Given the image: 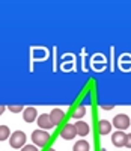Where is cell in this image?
Masks as SVG:
<instances>
[{"instance_id":"cell-9","label":"cell","mask_w":131,"mask_h":151,"mask_svg":"<svg viewBox=\"0 0 131 151\" xmlns=\"http://www.w3.org/2000/svg\"><path fill=\"white\" fill-rule=\"evenodd\" d=\"M36 116H38V112L35 107H26L23 110V119L26 122H33L36 119Z\"/></svg>"},{"instance_id":"cell-5","label":"cell","mask_w":131,"mask_h":151,"mask_svg":"<svg viewBox=\"0 0 131 151\" xmlns=\"http://www.w3.org/2000/svg\"><path fill=\"white\" fill-rule=\"evenodd\" d=\"M112 142H113V145L117 147V148L125 147V144H127V133H124V132H121V130L115 132V133L112 134Z\"/></svg>"},{"instance_id":"cell-2","label":"cell","mask_w":131,"mask_h":151,"mask_svg":"<svg viewBox=\"0 0 131 151\" xmlns=\"http://www.w3.org/2000/svg\"><path fill=\"white\" fill-rule=\"evenodd\" d=\"M9 144H11V147L14 148V150L23 148V147L26 145V134H24L21 130H17V132H14V133H11V136H9Z\"/></svg>"},{"instance_id":"cell-14","label":"cell","mask_w":131,"mask_h":151,"mask_svg":"<svg viewBox=\"0 0 131 151\" xmlns=\"http://www.w3.org/2000/svg\"><path fill=\"white\" fill-rule=\"evenodd\" d=\"M8 109H9L12 113H18V112L24 110V107H23L21 104H17V106H14V104H12V106H8Z\"/></svg>"},{"instance_id":"cell-13","label":"cell","mask_w":131,"mask_h":151,"mask_svg":"<svg viewBox=\"0 0 131 151\" xmlns=\"http://www.w3.org/2000/svg\"><path fill=\"white\" fill-rule=\"evenodd\" d=\"M9 136H11V130L8 125H0V142L9 139Z\"/></svg>"},{"instance_id":"cell-18","label":"cell","mask_w":131,"mask_h":151,"mask_svg":"<svg viewBox=\"0 0 131 151\" xmlns=\"http://www.w3.org/2000/svg\"><path fill=\"white\" fill-rule=\"evenodd\" d=\"M5 109H6V107H5L3 104H0V115H2V113L5 112Z\"/></svg>"},{"instance_id":"cell-4","label":"cell","mask_w":131,"mask_h":151,"mask_svg":"<svg viewBox=\"0 0 131 151\" xmlns=\"http://www.w3.org/2000/svg\"><path fill=\"white\" fill-rule=\"evenodd\" d=\"M38 125L41 127V130H45V132L54 127V124H53V121H51L48 113H42V115L38 116Z\"/></svg>"},{"instance_id":"cell-3","label":"cell","mask_w":131,"mask_h":151,"mask_svg":"<svg viewBox=\"0 0 131 151\" xmlns=\"http://www.w3.org/2000/svg\"><path fill=\"white\" fill-rule=\"evenodd\" d=\"M112 122H113L112 125H115V127L117 130H121V132L127 130L130 125H131V119L128 118V115H125V113H119V115H116Z\"/></svg>"},{"instance_id":"cell-10","label":"cell","mask_w":131,"mask_h":151,"mask_svg":"<svg viewBox=\"0 0 131 151\" xmlns=\"http://www.w3.org/2000/svg\"><path fill=\"white\" fill-rule=\"evenodd\" d=\"M112 127H113V125H112L107 119H101V121L98 122V132H100V134H102V136L110 134Z\"/></svg>"},{"instance_id":"cell-1","label":"cell","mask_w":131,"mask_h":151,"mask_svg":"<svg viewBox=\"0 0 131 151\" xmlns=\"http://www.w3.org/2000/svg\"><path fill=\"white\" fill-rule=\"evenodd\" d=\"M32 141H33V144H35V147H38V148H41V147H47V144H48V141H50V134L45 132V130H35L33 133H32Z\"/></svg>"},{"instance_id":"cell-20","label":"cell","mask_w":131,"mask_h":151,"mask_svg":"<svg viewBox=\"0 0 131 151\" xmlns=\"http://www.w3.org/2000/svg\"><path fill=\"white\" fill-rule=\"evenodd\" d=\"M12 151H14V150H12Z\"/></svg>"},{"instance_id":"cell-8","label":"cell","mask_w":131,"mask_h":151,"mask_svg":"<svg viewBox=\"0 0 131 151\" xmlns=\"http://www.w3.org/2000/svg\"><path fill=\"white\" fill-rule=\"evenodd\" d=\"M50 118H51V121H53L54 125H59L65 121V112L62 109H53L51 113H50Z\"/></svg>"},{"instance_id":"cell-7","label":"cell","mask_w":131,"mask_h":151,"mask_svg":"<svg viewBox=\"0 0 131 151\" xmlns=\"http://www.w3.org/2000/svg\"><path fill=\"white\" fill-rule=\"evenodd\" d=\"M74 127H75L77 136H82V137L87 136V134H89V132H90L89 124H87V122H84V121H77V122L74 124Z\"/></svg>"},{"instance_id":"cell-19","label":"cell","mask_w":131,"mask_h":151,"mask_svg":"<svg viewBox=\"0 0 131 151\" xmlns=\"http://www.w3.org/2000/svg\"><path fill=\"white\" fill-rule=\"evenodd\" d=\"M45 151H56V150H54V148H47Z\"/></svg>"},{"instance_id":"cell-11","label":"cell","mask_w":131,"mask_h":151,"mask_svg":"<svg viewBox=\"0 0 131 151\" xmlns=\"http://www.w3.org/2000/svg\"><path fill=\"white\" fill-rule=\"evenodd\" d=\"M90 150V145L86 142V141H77L72 147V151H89Z\"/></svg>"},{"instance_id":"cell-6","label":"cell","mask_w":131,"mask_h":151,"mask_svg":"<svg viewBox=\"0 0 131 151\" xmlns=\"http://www.w3.org/2000/svg\"><path fill=\"white\" fill-rule=\"evenodd\" d=\"M60 136L63 137L65 141H71L77 136V132H75V127L74 124H65L62 127V132H60Z\"/></svg>"},{"instance_id":"cell-17","label":"cell","mask_w":131,"mask_h":151,"mask_svg":"<svg viewBox=\"0 0 131 151\" xmlns=\"http://www.w3.org/2000/svg\"><path fill=\"white\" fill-rule=\"evenodd\" d=\"M101 107H102L104 110H112V109L115 107V104H101Z\"/></svg>"},{"instance_id":"cell-16","label":"cell","mask_w":131,"mask_h":151,"mask_svg":"<svg viewBox=\"0 0 131 151\" xmlns=\"http://www.w3.org/2000/svg\"><path fill=\"white\" fill-rule=\"evenodd\" d=\"M127 148H131V133L127 134V144H125Z\"/></svg>"},{"instance_id":"cell-15","label":"cell","mask_w":131,"mask_h":151,"mask_svg":"<svg viewBox=\"0 0 131 151\" xmlns=\"http://www.w3.org/2000/svg\"><path fill=\"white\" fill-rule=\"evenodd\" d=\"M21 151H39L35 145H24L23 148H21Z\"/></svg>"},{"instance_id":"cell-12","label":"cell","mask_w":131,"mask_h":151,"mask_svg":"<svg viewBox=\"0 0 131 151\" xmlns=\"http://www.w3.org/2000/svg\"><path fill=\"white\" fill-rule=\"evenodd\" d=\"M71 115H72V118H75V119H80V118H83L84 115H86V106H78V107H75L72 112H71Z\"/></svg>"}]
</instances>
